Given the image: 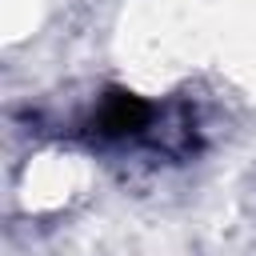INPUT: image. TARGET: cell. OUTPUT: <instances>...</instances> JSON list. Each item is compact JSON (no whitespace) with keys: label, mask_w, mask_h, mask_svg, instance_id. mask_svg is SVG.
Returning <instances> with one entry per match:
<instances>
[{"label":"cell","mask_w":256,"mask_h":256,"mask_svg":"<svg viewBox=\"0 0 256 256\" xmlns=\"http://www.w3.org/2000/svg\"><path fill=\"white\" fill-rule=\"evenodd\" d=\"M92 124L104 140H124V136H136L152 124V104L128 88H108Z\"/></svg>","instance_id":"obj_1"}]
</instances>
